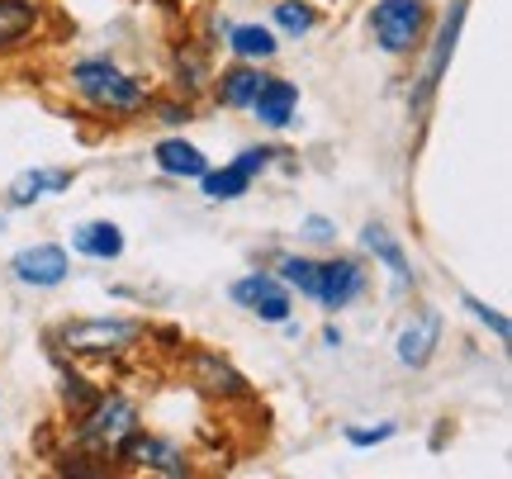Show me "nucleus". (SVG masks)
I'll use <instances>...</instances> for the list:
<instances>
[{
    "mask_svg": "<svg viewBox=\"0 0 512 479\" xmlns=\"http://www.w3.org/2000/svg\"><path fill=\"white\" fill-rule=\"evenodd\" d=\"M38 5L34 0H0V48H15L34 34Z\"/></svg>",
    "mask_w": 512,
    "mask_h": 479,
    "instance_id": "f3484780",
    "label": "nucleus"
},
{
    "mask_svg": "<svg viewBox=\"0 0 512 479\" xmlns=\"http://www.w3.org/2000/svg\"><path fill=\"white\" fill-rule=\"evenodd\" d=\"M361 290H366V271L351 257H337V261H323V266H318V295L313 299H318L323 309H347Z\"/></svg>",
    "mask_w": 512,
    "mask_h": 479,
    "instance_id": "6e6552de",
    "label": "nucleus"
},
{
    "mask_svg": "<svg viewBox=\"0 0 512 479\" xmlns=\"http://www.w3.org/2000/svg\"><path fill=\"white\" fill-rule=\"evenodd\" d=\"M152 157H157V171H162V176H176V181H200L204 171H209V157H204L195 143H185V138H162V143L152 148Z\"/></svg>",
    "mask_w": 512,
    "mask_h": 479,
    "instance_id": "4468645a",
    "label": "nucleus"
},
{
    "mask_svg": "<svg viewBox=\"0 0 512 479\" xmlns=\"http://www.w3.org/2000/svg\"><path fill=\"white\" fill-rule=\"evenodd\" d=\"M72 247L81 252V257L91 261H114L119 252H124V228L110 219H95V223H81L72 233Z\"/></svg>",
    "mask_w": 512,
    "mask_h": 479,
    "instance_id": "2eb2a0df",
    "label": "nucleus"
},
{
    "mask_svg": "<svg viewBox=\"0 0 512 479\" xmlns=\"http://www.w3.org/2000/svg\"><path fill=\"white\" fill-rule=\"evenodd\" d=\"M275 276H280V285L285 290H299V295H318V261H309V257H280L275 261Z\"/></svg>",
    "mask_w": 512,
    "mask_h": 479,
    "instance_id": "aec40b11",
    "label": "nucleus"
},
{
    "mask_svg": "<svg viewBox=\"0 0 512 479\" xmlns=\"http://www.w3.org/2000/svg\"><path fill=\"white\" fill-rule=\"evenodd\" d=\"M72 185V171L67 166H34V171H19L10 181V209H29L34 200H48V195H62Z\"/></svg>",
    "mask_w": 512,
    "mask_h": 479,
    "instance_id": "f8f14e48",
    "label": "nucleus"
},
{
    "mask_svg": "<svg viewBox=\"0 0 512 479\" xmlns=\"http://www.w3.org/2000/svg\"><path fill=\"white\" fill-rule=\"evenodd\" d=\"M437 342H441V309H422V314L399 332V361L422 370L437 356Z\"/></svg>",
    "mask_w": 512,
    "mask_h": 479,
    "instance_id": "9b49d317",
    "label": "nucleus"
},
{
    "mask_svg": "<svg viewBox=\"0 0 512 479\" xmlns=\"http://www.w3.org/2000/svg\"><path fill=\"white\" fill-rule=\"evenodd\" d=\"M299 233H304V242H332L337 238V223L323 219V214H309V219L299 223Z\"/></svg>",
    "mask_w": 512,
    "mask_h": 479,
    "instance_id": "b1692460",
    "label": "nucleus"
},
{
    "mask_svg": "<svg viewBox=\"0 0 512 479\" xmlns=\"http://www.w3.org/2000/svg\"><path fill=\"white\" fill-rule=\"evenodd\" d=\"M72 86L81 100H91L105 114H138L147 110V86L124 67H114L110 57H86L72 67Z\"/></svg>",
    "mask_w": 512,
    "mask_h": 479,
    "instance_id": "f257e3e1",
    "label": "nucleus"
},
{
    "mask_svg": "<svg viewBox=\"0 0 512 479\" xmlns=\"http://www.w3.org/2000/svg\"><path fill=\"white\" fill-rule=\"evenodd\" d=\"M252 110L266 129H285L294 119V110H299V86H294V81H280V76H266L252 100Z\"/></svg>",
    "mask_w": 512,
    "mask_h": 479,
    "instance_id": "ddd939ff",
    "label": "nucleus"
},
{
    "mask_svg": "<svg viewBox=\"0 0 512 479\" xmlns=\"http://www.w3.org/2000/svg\"><path fill=\"white\" fill-rule=\"evenodd\" d=\"M233 304H242L247 314H256L261 323H290V290L280 285V276H266V271H252V276L233 280Z\"/></svg>",
    "mask_w": 512,
    "mask_h": 479,
    "instance_id": "39448f33",
    "label": "nucleus"
},
{
    "mask_svg": "<svg viewBox=\"0 0 512 479\" xmlns=\"http://www.w3.org/2000/svg\"><path fill=\"white\" fill-rule=\"evenodd\" d=\"M10 271H15L19 285H34V290H53V285H62V280H67L72 261H67V247H57V242H34V247L15 252Z\"/></svg>",
    "mask_w": 512,
    "mask_h": 479,
    "instance_id": "423d86ee",
    "label": "nucleus"
},
{
    "mask_svg": "<svg viewBox=\"0 0 512 479\" xmlns=\"http://www.w3.org/2000/svg\"><path fill=\"white\" fill-rule=\"evenodd\" d=\"M399 427L394 423H380V427H347V442L351 446H380V442H389Z\"/></svg>",
    "mask_w": 512,
    "mask_h": 479,
    "instance_id": "5701e85b",
    "label": "nucleus"
},
{
    "mask_svg": "<svg viewBox=\"0 0 512 479\" xmlns=\"http://www.w3.org/2000/svg\"><path fill=\"white\" fill-rule=\"evenodd\" d=\"M460 24H465V0H456V5H451V15L441 19V34H437V43H432V57H427V72H422V86H418V95H413V110H418V114L427 110V100L437 95L441 76H446V62H451V53H456Z\"/></svg>",
    "mask_w": 512,
    "mask_h": 479,
    "instance_id": "0eeeda50",
    "label": "nucleus"
},
{
    "mask_svg": "<svg viewBox=\"0 0 512 479\" xmlns=\"http://www.w3.org/2000/svg\"><path fill=\"white\" fill-rule=\"evenodd\" d=\"M361 247H366L370 257L394 276V290H399V295L403 290H413V261H408V252H403L399 238H394L384 223H366V228H361Z\"/></svg>",
    "mask_w": 512,
    "mask_h": 479,
    "instance_id": "1a4fd4ad",
    "label": "nucleus"
},
{
    "mask_svg": "<svg viewBox=\"0 0 512 479\" xmlns=\"http://www.w3.org/2000/svg\"><path fill=\"white\" fill-rule=\"evenodd\" d=\"M460 304H465V309H470V314H475L479 323H484V328L494 332L498 342H508V337H512V323H508V318H503V314H498L494 304H484V299H475V295H465V299H460Z\"/></svg>",
    "mask_w": 512,
    "mask_h": 479,
    "instance_id": "4be33fe9",
    "label": "nucleus"
},
{
    "mask_svg": "<svg viewBox=\"0 0 512 479\" xmlns=\"http://www.w3.org/2000/svg\"><path fill=\"white\" fill-rule=\"evenodd\" d=\"M162 119L166 124H185V119H190V105H185V110L181 105H162Z\"/></svg>",
    "mask_w": 512,
    "mask_h": 479,
    "instance_id": "a878e982",
    "label": "nucleus"
},
{
    "mask_svg": "<svg viewBox=\"0 0 512 479\" xmlns=\"http://www.w3.org/2000/svg\"><path fill=\"white\" fill-rule=\"evenodd\" d=\"M275 24H280V29H285V34H309L313 24H318V10H313L309 0H280V5H275Z\"/></svg>",
    "mask_w": 512,
    "mask_h": 479,
    "instance_id": "412c9836",
    "label": "nucleus"
},
{
    "mask_svg": "<svg viewBox=\"0 0 512 479\" xmlns=\"http://www.w3.org/2000/svg\"><path fill=\"white\" fill-rule=\"evenodd\" d=\"M228 48H233L242 62H266V57L280 53L275 34H271V29H261V24H238V29L228 34Z\"/></svg>",
    "mask_w": 512,
    "mask_h": 479,
    "instance_id": "6ab92c4d",
    "label": "nucleus"
},
{
    "mask_svg": "<svg viewBox=\"0 0 512 479\" xmlns=\"http://www.w3.org/2000/svg\"><path fill=\"white\" fill-rule=\"evenodd\" d=\"M138 337H143V323L133 318H76L57 328L62 351H76V356H114V351H128Z\"/></svg>",
    "mask_w": 512,
    "mask_h": 479,
    "instance_id": "f03ea898",
    "label": "nucleus"
},
{
    "mask_svg": "<svg viewBox=\"0 0 512 479\" xmlns=\"http://www.w3.org/2000/svg\"><path fill=\"white\" fill-rule=\"evenodd\" d=\"M128 432H138V408L128 404L124 394H100L91 404V413H86V423L76 427V446L110 456V451L124 446Z\"/></svg>",
    "mask_w": 512,
    "mask_h": 479,
    "instance_id": "20e7f679",
    "label": "nucleus"
},
{
    "mask_svg": "<svg viewBox=\"0 0 512 479\" xmlns=\"http://www.w3.org/2000/svg\"><path fill=\"white\" fill-rule=\"evenodd\" d=\"M261 81H266V76L256 72V67H247V62H242V67H228V72L219 76V100L228 110H247L256 100V91H261Z\"/></svg>",
    "mask_w": 512,
    "mask_h": 479,
    "instance_id": "dca6fc26",
    "label": "nucleus"
},
{
    "mask_svg": "<svg viewBox=\"0 0 512 479\" xmlns=\"http://www.w3.org/2000/svg\"><path fill=\"white\" fill-rule=\"evenodd\" d=\"M271 157H280V152H275V148H242L238 157H233V162H238V166H247L252 176H261V171L271 166Z\"/></svg>",
    "mask_w": 512,
    "mask_h": 479,
    "instance_id": "393cba45",
    "label": "nucleus"
},
{
    "mask_svg": "<svg viewBox=\"0 0 512 479\" xmlns=\"http://www.w3.org/2000/svg\"><path fill=\"white\" fill-rule=\"evenodd\" d=\"M114 456H124V461H133V465H147V470H157V475H185V470H190L176 446L162 442V437H143V432H128L124 446H119Z\"/></svg>",
    "mask_w": 512,
    "mask_h": 479,
    "instance_id": "9d476101",
    "label": "nucleus"
},
{
    "mask_svg": "<svg viewBox=\"0 0 512 479\" xmlns=\"http://www.w3.org/2000/svg\"><path fill=\"white\" fill-rule=\"evenodd\" d=\"M427 29V0H375L370 10V34L389 57L413 53Z\"/></svg>",
    "mask_w": 512,
    "mask_h": 479,
    "instance_id": "7ed1b4c3",
    "label": "nucleus"
},
{
    "mask_svg": "<svg viewBox=\"0 0 512 479\" xmlns=\"http://www.w3.org/2000/svg\"><path fill=\"white\" fill-rule=\"evenodd\" d=\"M204 181V195H209V200L214 204H223V200H242V195H247V190H252V171H247V166H238V162H228L223 166V171H204L200 176Z\"/></svg>",
    "mask_w": 512,
    "mask_h": 479,
    "instance_id": "a211bd4d",
    "label": "nucleus"
}]
</instances>
